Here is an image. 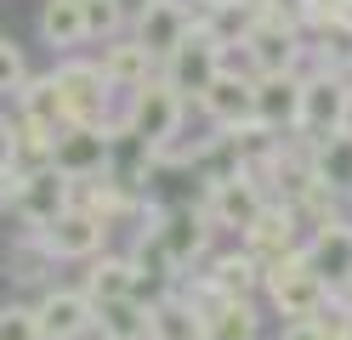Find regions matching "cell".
I'll use <instances>...</instances> for the list:
<instances>
[{
	"label": "cell",
	"instance_id": "obj_7",
	"mask_svg": "<svg viewBox=\"0 0 352 340\" xmlns=\"http://www.w3.org/2000/svg\"><path fill=\"white\" fill-rule=\"evenodd\" d=\"M245 52L256 63V74H284V68H296V57H301V34H296L290 17L256 12V23L245 29Z\"/></svg>",
	"mask_w": 352,
	"mask_h": 340
},
{
	"label": "cell",
	"instance_id": "obj_17",
	"mask_svg": "<svg viewBox=\"0 0 352 340\" xmlns=\"http://www.w3.org/2000/svg\"><path fill=\"white\" fill-rule=\"evenodd\" d=\"M199 102H205V113H210L222 131L250 125V80H239V74H222V68H216L210 85L199 91Z\"/></svg>",
	"mask_w": 352,
	"mask_h": 340
},
{
	"label": "cell",
	"instance_id": "obj_27",
	"mask_svg": "<svg viewBox=\"0 0 352 340\" xmlns=\"http://www.w3.org/2000/svg\"><path fill=\"white\" fill-rule=\"evenodd\" d=\"M0 340H40L34 312L29 306H6V312H0Z\"/></svg>",
	"mask_w": 352,
	"mask_h": 340
},
{
	"label": "cell",
	"instance_id": "obj_23",
	"mask_svg": "<svg viewBox=\"0 0 352 340\" xmlns=\"http://www.w3.org/2000/svg\"><path fill=\"white\" fill-rule=\"evenodd\" d=\"M137 284V272H131V261H91V272H85V301L102 306V301H120V295H137L131 289Z\"/></svg>",
	"mask_w": 352,
	"mask_h": 340
},
{
	"label": "cell",
	"instance_id": "obj_25",
	"mask_svg": "<svg viewBox=\"0 0 352 340\" xmlns=\"http://www.w3.org/2000/svg\"><path fill=\"white\" fill-rule=\"evenodd\" d=\"M80 23H85V40H114L125 29V6L120 0H80Z\"/></svg>",
	"mask_w": 352,
	"mask_h": 340
},
{
	"label": "cell",
	"instance_id": "obj_12",
	"mask_svg": "<svg viewBox=\"0 0 352 340\" xmlns=\"http://www.w3.org/2000/svg\"><path fill=\"white\" fill-rule=\"evenodd\" d=\"M34 329H40V340H80L91 329V301L74 295V289H52L34 306Z\"/></svg>",
	"mask_w": 352,
	"mask_h": 340
},
{
	"label": "cell",
	"instance_id": "obj_1",
	"mask_svg": "<svg viewBox=\"0 0 352 340\" xmlns=\"http://www.w3.org/2000/svg\"><path fill=\"white\" fill-rule=\"evenodd\" d=\"M261 284H267L273 306H278L284 317H318V312H324V301H329V284H324L318 272L301 261V249H290V256L267 261Z\"/></svg>",
	"mask_w": 352,
	"mask_h": 340
},
{
	"label": "cell",
	"instance_id": "obj_16",
	"mask_svg": "<svg viewBox=\"0 0 352 340\" xmlns=\"http://www.w3.org/2000/svg\"><path fill=\"white\" fill-rule=\"evenodd\" d=\"M160 227H153V238H160V249L182 267V261H193L205 249V233H210V221H205V210H170V216H153Z\"/></svg>",
	"mask_w": 352,
	"mask_h": 340
},
{
	"label": "cell",
	"instance_id": "obj_26",
	"mask_svg": "<svg viewBox=\"0 0 352 340\" xmlns=\"http://www.w3.org/2000/svg\"><path fill=\"white\" fill-rule=\"evenodd\" d=\"M29 80V63H23V52H17L12 40H0V97H12L17 85Z\"/></svg>",
	"mask_w": 352,
	"mask_h": 340
},
{
	"label": "cell",
	"instance_id": "obj_30",
	"mask_svg": "<svg viewBox=\"0 0 352 340\" xmlns=\"http://www.w3.org/2000/svg\"><path fill=\"white\" fill-rule=\"evenodd\" d=\"M341 136H352V91H346V108H341Z\"/></svg>",
	"mask_w": 352,
	"mask_h": 340
},
{
	"label": "cell",
	"instance_id": "obj_20",
	"mask_svg": "<svg viewBox=\"0 0 352 340\" xmlns=\"http://www.w3.org/2000/svg\"><path fill=\"white\" fill-rule=\"evenodd\" d=\"M23 97V125L40 136H57L63 131V97H57V80H23L17 85Z\"/></svg>",
	"mask_w": 352,
	"mask_h": 340
},
{
	"label": "cell",
	"instance_id": "obj_4",
	"mask_svg": "<svg viewBox=\"0 0 352 340\" xmlns=\"http://www.w3.org/2000/svg\"><path fill=\"white\" fill-rule=\"evenodd\" d=\"M34 238L52 249V261H57V256H63V261H85V256H97V249H102L108 221H102V216H91L85 204H63V210H57L46 227H40Z\"/></svg>",
	"mask_w": 352,
	"mask_h": 340
},
{
	"label": "cell",
	"instance_id": "obj_22",
	"mask_svg": "<svg viewBox=\"0 0 352 340\" xmlns=\"http://www.w3.org/2000/svg\"><path fill=\"white\" fill-rule=\"evenodd\" d=\"M40 34H46V45H57V52H74V45H85L80 0H46V12H40Z\"/></svg>",
	"mask_w": 352,
	"mask_h": 340
},
{
	"label": "cell",
	"instance_id": "obj_13",
	"mask_svg": "<svg viewBox=\"0 0 352 340\" xmlns=\"http://www.w3.org/2000/svg\"><path fill=\"white\" fill-rule=\"evenodd\" d=\"M301 261L313 267L324 284H346L352 278V227L346 221H324L318 238L301 249Z\"/></svg>",
	"mask_w": 352,
	"mask_h": 340
},
{
	"label": "cell",
	"instance_id": "obj_10",
	"mask_svg": "<svg viewBox=\"0 0 352 340\" xmlns=\"http://www.w3.org/2000/svg\"><path fill=\"white\" fill-rule=\"evenodd\" d=\"M250 120L267 125V131H278V125L296 131V120H301V80L290 74V68H284V74H256L250 80Z\"/></svg>",
	"mask_w": 352,
	"mask_h": 340
},
{
	"label": "cell",
	"instance_id": "obj_14",
	"mask_svg": "<svg viewBox=\"0 0 352 340\" xmlns=\"http://www.w3.org/2000/svg\"><path fill=\"white\" fill-rule=\"evenodd\" d=\"M341 108H346V80H336V74L307 80V85H301V120H296V131L336 136V131H341Z\"/></svg>",
	"mask_w": 352,
	"mask_h": 340
},
{
	"label": "cell",
	"instance_id": "obj_24",
	"mask_svg": "<svg viewBox=\"0 0 352 340\" xmlns=\"http://www.w3.org/2000/svg\"><path fill=\"white\" fill-rule=\"evenodd\" d=\"M256 278H261V261H256V256H228V261H216V272H210L205 284H210L216 295H245Z\"/></svg>",
	"mask_w": 352,
	"mask_h": 340
},
{
	"label": "cell",
	"instance_id": "obj_11",
	"mask_svg": "<svg viewBox=\"0 0 352 340\" xmlns=\"http://www.w3.org/2000/svg\"><path fill=\"white\" fill-rule=\"evenodd\" d=\"M188 29H193V12L182 6V0H148L142 17H137V45H142L153 63H160Z\"/></svg>",
	"mask_w": 352,
	"mask_h": 340
},
{
	"label": "cell",
	"instance_id": "obj_28",
	"mask_svg": "<svg viewBox=\"0 0 352 340\" xmlns=\"http://www.w3.org/2000/svg\"><path fill=\"white\" fill-rule=\"evenodd\" d=\"M12 165H17V131H12L6 120H0V181L12 176Z\"/></svg>",
	"mask_w": 352,
	"mask_h": 340
},
{
	"label": "cell",
	"instance_id": "obj_9",
	"mask_svg": "<svg viewBox=\"0 0 352 340\" xmlns=\"http://www.w3.org/2000/svg\"><path fill=\"white\" fill-rule=\"evenodd\" d=\"M261 204H267V199H261V188H256L245 170H233V176H222V181H210L205 221H210V227H228V233H245Z\"/></svg>",
	"mask_w": 352,
	"mask_h": 340
},
{
	"label": "cell",
	"instance_id": "obj_19",
	"mask_svg": "<svg viewBox=\"0 0 352 340\" xmlns=\"http://www.w3.org/2000/svg\"><path fill=\"white\" fill-rule=\"evenodd\" d=\"M91 324H97L108 340H148V306L137 301V295H120V301L91 306Z\"/></svg>",
	"mask_w": 352,
	"mask_h": 340
},
{
	"label": "cell",
	"instance_id": "obj_29",
	"mask_svg": "<svg viewBox=\"0 0 352 340\" xmlns=\"http://www.w3.org/2000/svg\"><path fill=\"white\" fill-rule=\"evenodd\" d=\"M278 340H329V335L318 329V317H296V324H290V329H284Z\"/></svg>",
	"mask_w": 352,
	"mask_h": 340
},
{
	"label": "cell",
	"instance_id": "obj_18",
	"mask_svg": "<svg viewBox=\"0 0 352 340\" xmlns=\"http://www.w3.org/2000/svg\"><path fill=\"white\" fill-rule=\"evenodd\" d=\"M97 68H102V85H108V91H137V85H148V74H153V57L142 52L137 40H114V45L102 52Z\"/></svg>",
	"mask_w": 352,
	"mask_h": 340
},
{
	"label": "cell",
	"instance_id": "obj_3",
	"mask_svg": "<svg viewBox=\"0 0 352 340\" xmlns=\"http://www.w3.org/2000/svg\"><path fill=\"white\" fill-rule=\"evenodd\" d=\"M69 193H74V181L57 176L52 165L23 170V176H6V210L23 221V227H34V233L63 210V204H69Z\"/></svg>",
	"mask_w": 352,
	"mask_h": 340
},
{
	"label": "cell",
	"instance_id": "obj_6",
	"mask_svg": "<svg viewBox=\"0 0 352 340\" xmlns=\"http://www.w3.org/2000/svg\"><path fill=\"white\" fill-rule=\"evenodd\" d=\"M160 63H165V85L176 91V97H188V91L199 97V91L210 85V74H216V40L199 29V23H193V29L176 40Z\"/></svg>",
	"mask_w": 352,
	"mask_h": 340
},
{
	"label": "cell",
	"instance_id": "obj_5",
	"mask_svg": "<svg viewBox=\"0 0 352 340\" xmlns=\"http://www.w3.org/2000/svg\"><path fill=\"white\" fill-rule=\"evenodd\" d=\"M108 165V125H63L52 136V170L69 181H97Z\"/></svg>",
	"mask_w": 352,
	"mask_h": 340
},
{
	"label": "cell",
	"instance_id": "obj_21",
	"mask_svg": "<svg viewBox=\"0 0 352 340\" xmlns=\"http://www.w3.org/2000/svg\"><path fill=\"white\" fill-rule=\"evenodd\" d=\"M148 340H205L193 301H160V306H148Z\"/></svg>",
	"mask_w": 352,
	"mask_h": 340
},
{
	"label": "cell",
	"instance_id": "obj_8",
	"mask_svg": "<svg viewBox=\"0 0 352 340\" xmlns=\"http://www.w3.org/2000/svg\"><path fill=\"white\" fill-rule=\"evenodd\" d=\"M52 80H57V97H63V125H97L102 120L108 85H102L97 63H63Z\"/></svg>",
	"mask_w": 352,
	"mask_h": 340
},
{
	"label": "cell",
	"instance_id": "obj_2",
	"mask_svg": "<svg viewBox=\"0 0 352 340\" xmlns=\"http://www.w3.org/2000/svg\"><path fill=\"white\" fill-rule=\"evenodd\" d=\"M125 131L137 136V142L153 153V148H165L176 131H182V97L165 85V80H148L131 91V108H125Z\"/></svg>",
	"mask_w": 352,
	"mask_h": 340
},
{
	"label": "cell",
	"instance_id": "obj_15",
	"mask_svg": "<svg viewBox=\"0 0 352 340\" xmlns=\"http://www.w3.org/2000/svg\"><path fill=\"white\" fill-rule=\"evenodd\" d=\"M245 238H250V256L256 261L290 256V249H296V210H290V204H261V210L250 216V227H245Z\"/></svg>",
	"mask_w": 352,
	"mask_h": 340
}]
</instances>
